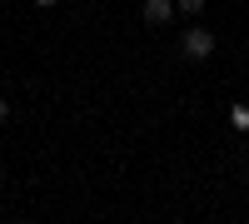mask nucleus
Returning <instances> with one entry per match:
<instances>
[{
  "mask_svg": "<svg viewBox=\"0 0 249 224\" xmlns=\"http://www.w3.org/2000/svg\"><path fill=\"white\" fill-rule=\"evenodd\" d=\"M214 45H219L214 30H204V25H190V30H184V60H210Z\"/></svg>",
  "mask_w": 249,
  "mask_h": 224,
  "instance_id": "1",
  "label": "nucleus"
},
{
  "mask_svg": "<svg viewBox=\"0 0 249 224\" xmlns=\"http://www.w3.org/2000/svg\"><path fill=\"white\" fill-rule=\"evenodd\" d=\"M140 15H144V25H170L179 10H175V0H144V10H140Z\"/></svg>",
  "mask_w": 249,
  "mask_h": 224,
  "instance_id": "2",
  "label": "nucleus"
},
{
  "mask_svg": "<svg viewBox=\"0 0 249 224\" xmlns=\"http://www.w3.org/2000/svg\"><path fill=\"white\" fill-rule=\"evenodd\" d=\"M175 10H179V15H184V20H195V15H199V10H204V0H175Z\"/></svg>",
  "mask_w": 249,
  "mask_h": 224,
  "instance_id": "3",
  "label": "nucleus"
},
{
  "mask_svg": "<svg viewBox=\"0 0 249 224\" xmlns=\"http://www.w3.org/2000/svg\"><path fill=\"white\" fill-rule=\"evenodd\" d=\"M5 120H10V105H5V100H0V125H5Z\"/></svg>",
  "mask_w": 249,
  "mask_h": 224,
  "instance_id": "4",
  "label": "nucleus"
},
{
  "mask_svg": "<svg viewBox=\"0 0 249 224\" xmlns=\"http://www.w3.org/2000/svg\"><path fill=\"white\" fill-rule=\"evenodd\" d=\"M35 5H45V10H50V5H60V0H35Z\"/></svg>",
  "mask_w": 249,
  "mask_h": 224,
  "instance_id": "5",
  "label": "nucleus"
},
{
  "mask_svg": "<svg viewBox=\"0 0 249 224\" xmlns=\"http://www.w3.org/2000/svg\"><path fill=\"white\" fill-rule=\"evenodd\" d=\"M0 185H5V170H0Z\"/></svg>",
  "mask_w": 249,
  "mask_h": 224,
  "instance_id": "6",
  "label": "nucleus"
}]
</instances>
